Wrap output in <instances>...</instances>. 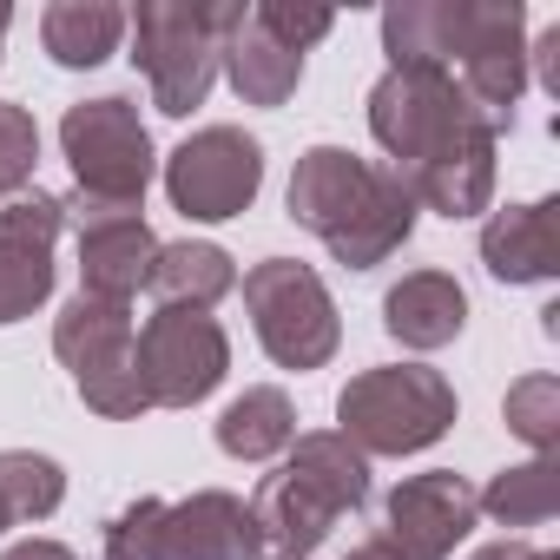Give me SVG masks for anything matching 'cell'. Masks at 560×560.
Here are the masks:
<instances>
[{"label": "cell", "mask_w": 560, "mask_h": 560, "mask_svg": "<svg viewBox=\"0 0 560 560\" xmlns=\"http://www.w3.org/2000/svg\"><path fill=\"white\" fill-rule=\"evenodd\" d=\"M34 165H40V126H34V113L27 106H0V198L27 191Z\"/></svg>", "instance_id": "obj_26"}, {"label": "cell", "mask_w": 560, "mask_h": 560, "mask_svg": "<svg viewBox=\"0 0 560 560\" xmlns=\"http://www.w3.org/2000/svg\"><path fill=\"white\" fill-rule=\"evenodd\" d=\"M291 442H298V409H291L284 389H270V383L244 389V396L218 416V448H224L231 462H270V455H284Z\"/></svg>", "instance_id": "obj_20"}, {"label": "cell", "mask_w": 560, "mask_h": 560, "mask_svg": "<svg viewBox=\"0 0 560 560\" xmlns=\"http://www.w3.org/2000/svg\"><path fill=\"white\" fill-rule=\"evenodd\" d=\"M270 560H284V553H270Z\"/></svg>", "instance_id": "obj_35"}, {"label": "cell", "mask_w": 560, "mask_h": 560, "mask_svg": "<svg viewBox=\"0 0 560 560\" xmlns=\"http://www.w3.org/2000/svg\"><path fill=\"white\" fill-rule=\"evenodd\" d=\"M250 21L277 40V47H291V54H304V47H317L330 27H337V14H324V8H284V0H257L250 8Z\"/></svg>", "instance_id": "obj_28"}, {"label": "cell", "mask_w": 560, "mask_h": 560, "mask_svg": "<svg viewBox=\"0 0 560 560\" xmlns=\"http://www.w3.org/2000/svg\"><path fill=\"white\" fill-rule=\"evenodd\" d=\"M475 508H481L488 521H501V527H540V521L560 508V468H553V455H534V462H521V468H501V475L475 494Z\"/></svg>", "instance_id": "obj_23"}, {"label": "cell", "mask_w": 560, "mask_h": 560, "mask_svg": "<svg viewBox=\"0 0 560 560\" xmlns=\"http://www.w3.org/2000/svg\"><path fill=\"white\" fill-rule=\"evenodd\" d=\"M257 521L237 494L198 488L191 501H165L159 521V560H257Z\"/></svg>", "instance_id": "obj_14"}, {"label": "cell", "mask_w": 560, "mask_h": 560, "mask_svg": "<svg viewBox=\"0 0 560 560\" xmlns=\"http://www.w3.org/2000/svg\"><path fill=\"white\" fill-rule=\"evenodd\" d=\"M152 264H159V237L145 231V218L80 231V298L132 304L152 284Z\"/></svg>", "instance_id": "obj_17"}, {"label": "cell", "mask_w": 560, "mask_h": 560, "mask_svg": "<svg viewBox=\"0 0 560 560\" xmlns=\"http://www.w3.org/2000/svg\"><path fill=\"white\" fill-rule=\"evenodd\" d=\"M343 560H389V553H383V547H376V540H370V547H350V553H343Z\"/></svg>", "instance_id": "obj_32"}, {"label": "cell", "mask_w": 560, "mask_h": 560, "mask_svg": "<svg viewBox=\"0 0 560 560\" xmlns=\"http://www.w3.org/2000/svg\"><path fill=\"white\" fill-rule=\"evenodd\" d=\"M244 311L277 370H324L343 343L337 304L324 291V277L298 257H264L244 270Z\"/></svg>", "instance_id": "obj_6"}, {"label": "cell", "mask_w": 560, "mask_h": 560, "mask_svg": "<svg viewBox=\"0 0 560 560\" xmlns=\"http://www.w3.org/2000/svg\"><path fill=\"white\" fill-rule=\"evenodd\" d=\"M475 560H553L547 547H534V540H488Z\"/></svg>", "instance_id": "obj_30"}, {"label": "cell", "mask_w": 560, "mask_h": 560, "mask_svg": "<svg viewBox=\"0 0 560 560\" xmlns=\"http://www.w3.org/2000/svg\"><path fill=\"white\" fill-rule=\"evenodd\" d=\"M119 34H126V14L113 8V0H54V8L40 14V40L60 67L86 73L100 60L119 54Z\"/></svg>", "instance_id": "obj_21"}, {"label": "cell", "mask_w": 560, "mask_h": 560, "mask_svg": "<svg viewBox=\"0 0 560 560\" xmlns=\"http://www.w3.org/2000/svg\"><path fill=\"white\" fill-rule=\"evenodd\" d=\"M462 324H468V298L448 270H409L383 298V330L402 350H442L462 337Z\"/></svg>", "instance_id": "obj_16"}, {"label": "cell", "mask_w": 560, "mask_h": 560, "mask_svg": "<svg viewBox=\"0 0 560 560\" xmlns=\"http://www.w3.org/2000/svg\"><path fill=\"white\" fill-rule=\"evenodd\" d=\"M60 152L73 165V191L80 198L126 205V211L145 205V185H152V132H145V119H139L132 100H113L106 93V100L67 106Z\"/></svg>", "instance_id": "obj_8"}, {"label": "cell", "mask_w": 560, "mask_h": 560, "mask_svg": "<svg viewBox=\"0 0 560 560\" xmlns=\"http://www.w3.org/2000/svg\"><path fill=\"white\" fill-rule=\"evenodd\" d=\"M0 560H80V553L60 547V540H21V547H8Z\"/></svg>", "instance_id": "obj_31"}, {"label": "cell", "mask_w": 560, "mask_h": 560, "mask_svg": "<svg viewBox=\"0 0 560 560\" xmlns=\"http://www.w3.org/2000/svg\"><path fill=\"white\" fill-rule=\"evenodd\" d=\"M159 304H178V311H211L218 298L237 291V264L224 244H159V264H152V284Z\"/></svg>", "instance_id": "obj_19"}, {"label": "cell", "mask_w": 560, "mask_h": 560, "mask_svg": "<svg viewBox=\"0 0 560 560\" xmlns=\"http://www.w3.org/2000/svg\"><path fill=\"white\" fill-rule=\"evenodd\" d=\"M475 514H481L475 508V488L455 468H429V475H409V481L389 488L376 547L389 560H448L468 540Z\"/></svg>", "instance_id": "obj_12"}, {"label": "cell", "mask_w": 560, "mask_h": 560, "mask_svg": "<svg viewBox=\"0 0 560 560\" xmlns=\"http://www.w3.org/2000/svg\"><path fill=\"white\" fill-rule=\"evenodd\" d=\"M231 14H237L231 0H139V14H126L132 60L165 119H185L191 106H205Z\"/></svg>", "instance_id": "obj_4"}, {"label": "cell", "mask_w": 560, "mask_h": 560, "mask_svg": "<svg viewBox=\"0 0 560 560\" xmlns=\"http://www.w3.org/2000/svg\"><path fill=\"white\" fill-rule=\"evenodd\" d=\"M416 198L389 165H370L343 145H311L291 172V218L330 244L337 264L376 270L416 231Z\"/></svg>", "instance_id": "obj_2"}, {"label": "cell", "mask_w": 560, "mask_h": 560, "mask_svg": "<svg viewBox=\"0 0 560 560\" xmlns=\"http://www.w3.org/2000/svg\"><path fill=\"white\" fill-rule=\"evenodd\" d=\"M370 132L396 159L389 172L416 205L442 218H475L494 198V126L442 67H389L370 86Z\"/></svg>", "instance_id": "obj_1"}, {"label": "cell", "mask_w": 560, "mask_h": 560, "mask_svg": "<svg viewBox=\"0 0 560 560\" xmlns=\"http://www.w3.org/2000/svg\"><path fill=\"white\" fill-rule=\"evenodd\" d=\"M8 527H14V521H8V508H0V534H8Z\"/></svg>", "instance_id": "obj_34"}, {"label": "cell", "mask_w": 560, "mask_h": 560, "mask_svg": "<svg viewBox=\"0 0 560 560\" xmlns=\"http://www.w3.org/2000/svg\"><path fill=\"white\" fill-rule=\"evenodd\" d=\"M383 54L389 67H442L455 54V0H396L383 8Z\"/></svg>", "instance_id": "obj_22"}, {"label": "cell", "mask_w": 560, "mask_h": 560, "mask_svg": "<svg viewBox=\"0 0 560 560\" xmlns=\"http://www.w3.org/2000/svg\"><path fill=\"white\" fill-rule=\"evenodd\" d=\"M257 185H264V145L237 126H205L165 159L172 211H185L198 224H224V218L250 211Z\"/></svg>", "instance_id": "obj_11"}, {"label": "cell", "mask_w": 560, "mask_h": 560, "mask_svg": "<svg viewBox=\"0 0 560 560\" xmlns=\"http://www.w3.org/2000/svg\"><path fill=\"white\" fill-rule=\"evenodd\" d=\"M501 416H508V429H514L534 455H553V448H560V383H553L547 370H534V376L508 383Z\"/></svg>", "instance_id": "obj_25"}, {"label": "cell", "mask_w": 560, "mask_h": 560, "mask_svg": "<svg viewBox=\"0 0 560 560\" xmlns=\"http://www.w3.org/2000/svg\"><path fill=\"white\" fill-rule=\"evenodd\" d=\"M159 521H165V501L139 494L126 514H113V527H106V560H159Z\"/></svg>", "instance_id": "obj_27"}, {"label": "cell", "mask_w": 560, "mask_h": 560, "mask_svg": "<svg viewBox=\"0 0 560 560\" xmlns=\"http://www.w3.org/2000/svg\"><path fill=\"white\" fill-rule=\"evenodd\" d=\"M54 357L73 370V389L86 396V409L132 422L145 416V383H139V330L126 304L106 298H73L54 324Z\"/></svg>", "instance_id": "obj_7"}, {"label": "cell", "mask_w": 560, "mask_h": 560, "mask_svg": "<svg viewBox=\"0 0 560 560\" xmlns=\"http://www.w3.org/2000/svg\"><path fill=\"white\" fill-rule=\"evenodd\" d=\"M462 93L488 113V126H514V106L527 93V8L521 0H455V54Z\"/></svg>", "instance_id": "obj_9"}, {"label": "cell", "mask_w": 560, "mask_h": 560, "mask_svg": "<svg viewBox=\"0 0 560 560\" xmlns=\"http://www.w3.org/2000/svg\"><path fill=\"white\" fill-rule=\"evenodd\" d=\"M534 67H540V86L560 100V27H547V34L534 40Z\"/></svg>", "instance_id": "obj_29"}, {"label": "cell", "mask_w": 560, "mask_h": 560, "mask_svg": "<svg viewBox=\"0 0 560 560\" xmlns=\"http://www.w3.org/2000/svg\"><path fill=\"white\" fill-rule=\"evenodd\" d=\"M337 435L363 455H416L455 429V389L429 363H383L343 383Z\"/></svg>", "instance_id": "obj_5"}, {"label": "cell", "mask_w": 560, "mask_h": 560, "mask_svg": "<svg viewBox=\"0 0 560 560\" xmlns=\"http://www.w3.org/2000/svg\"><path fill=\"white\" fill-rule=\"evenodd\" d=\"M8 27H14V14H8V8H0V40H8Z\"/></svg>", "instance_id": "obj_33"}, {"label": "cell", "mask_w": 560, "mask_h": 560, "mask_svg": "<svg viewBox=\"0 0 560 560\" xmlns=\"http://www.w3.org/2000/svg\"><path fill=\"white\" fill-rule=\"evenodd\" d=\"M218 67H224V80L237 86L244 106H284V100L298 93V80H304V54L277 47V40L250 21V8L231 14L224 47H218Z\"/></svg>", "instance_id": "obj_18"}, {"label": "cell", "mask_w": 560, "mask_h": 560, "mask_svg": "<svg viewBox=\"0 0 560 560\" xmlns=\"http://www.w3.org/2000/svg\"><path fill=\"white\" fill-rule=\"evenodd\" d=\"M67 501V468L54 455H34V448H0V508L8 521H47L54 508Z\"/></svg>", "instance_id": "obj_24"}, {"label": "cell", "mask_w": 560, "mask_h": 560, "mask_svg": "<svg viewBox=\"0 0 560 560\" xmlns=\"http://www.w3.org/2000/svg\"><path fill=\"white\" fill-rule=\"evenodd\" d=\"M231 370V343L211 311H178L159 304L139 330V383L152 409H191L205 402Z\"/></svg>", "instance_id": "obj_10"}, {"label": "cell", "mask_w": 560, "mask_h": 560, "mask_svg": "<svg viewBox=\"0 0 560 560\" xmlns=\"http://www.w3.org/2000/svg\"><path fill=\"white\" fill-rule=\"evenodd\" d=\"M370 501V455L350 448L337 429H317V435H298L284 468L257 481V501H250V521H257V540L284 560H311L330 527L343 514H357Z\"/></svg>", "instance_id": "obj_3"}, {"label": "cell", "mask_w": 560, "mask_h": 560, "mask_svg": "<svg viewBox=\"0 0 560 560\" xmlns=\"http://www.w3.org/2000/svg\"><path fill=\"white\" fill-rule=\"evenodd\" d=\"M481 264L501 284H547V277H560V198L494 211L481 224Z\"/></svg>", "instance_id": "obj_15"}, {"label": "cell", "mask_w": 560, "mask_h": 560, "mask_svg": "<svg viewBox=\"0 0 560 560\" xmlns=\"http://www.w3.org/2000/svg\"><path fill=\"white\" fill-rule=\"evenodd\" d=\"M60 198L14 191L0 198V324H21L54 298V237H60Z\"/></svg>", "instance_id": "obj_13"}]
</instances>
